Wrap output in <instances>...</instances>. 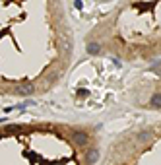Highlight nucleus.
<instances>
[{
	"label": "nucleus",
	"mask_w": 161,
	"mask_h": 165,
	"mask_svg": "<svg viewBox=\"0 0 161 165\" xmlns=\"http://www.w3.org/2000/svg\"><path fill=\"white\" fill-rule=\"evenodd\" d=\"M21 130H24L21 124H8L4 126V134H16V132H21Z\"/></svg>",
	"instance_id": "7ed1b4c3"
},
{
	"label": "nucleus",
	"mask_w": 161,
	"mask_h": 165,
	"mask_svg": "<svg viewBox=\"0 0 161 165\" xmlns=\"http://www.w3.org/2000/svg\"><path fill=\"white\" fill-rule=\"evenodd\" d=\"M70 138L76 142L78 146H87L89 144V134L86 130H72L70 132Z\"/></svg>",
	"instance_id": "f03ea898"
},
{
	"label": "nucleus",
	"mask_w": 161,
	"mask_h": 165,
	"mask_svg": "<svg viewBox=\"0 0 161 165\" xmlns=\"http://www.w3.org/2000/svg\"><path fill=\"white\" fill-rule=\"evenodd\" d=\"M146 138H149V130H142L140 134H138V140L140 142H146Z\"/></svg>",
	"instance_id": "0eeeda50"
},
{
	"label": "nucleus",
	"mask_w": 161,
	"mask_h": 165,
	"mask_svg": "<svg viewBox=\"0 0 161 165\" xmlns=\"http://www.w3.org/2000/svg\"><path fill=\"white\" fill-rule=\"evenodd\" d=\"M78 93H80V97H84V95H87V90H80Z\"/></svg>",
	"instance_id": "6e6552de"
},
{
	"label": "nucleus",
	"mask_w": 161,
	"mask_h": 165,
	"mask_svg": "<svg viewBox=\"0 0 161 165\" xmlns=\"http://www.w3.org/2000/svg\"><path fill=\"white\" fill-rule=\"evenodd\" d=\"M35 93V84H18L12 87V95H19V97H29Z\"/></svg>",
	"instance_id": "f257e3e1"
},
{
	"label": "nucleus",
	"mask_w": 161,
	"mask_h": 165,
	"mask_svg": "<svg viewBox=\"0 0 161 165\" xmlns=\"http://www.w3.org/2000/svg\"><path fill=\"white\" fill-rule=\"evenodd\" d=\"M95 159H97V150H89V151H87V157H86V163L91 165Z\"/></svg>",
	"instance_id": "20e7f679"
},
{
	"label": "nucleus",
	"mask_w": 161,
	"mask_h": 165,
	"mask_svg": "<svg viewBox=\"0 0 161 165\" xmlns=\"http://www.w3.org/2000/svg\"><path fill=\"white\" fill-rule=\"evenodd\" d=\"M101 49H99V45H97V43H89V45H87V52L89 54H97Z\"/></svg>",
	"instance_id": "423d86ee"
},
{
	"label": "nucleus",
	"mask_w": 161,
	"mask_h": 165,
	"mask_svg": "<svg viewBox=\"0 0 161 165\" xmlns=\"http://www.w3.org/2000/svg\"><path fill=\"white\" fill-rule=\"evenodd\" d=\"M152 105L161 109V93H153V95H152Z\"/></svg>",
	"instance_id": "39448f33"
}]
</instances>
